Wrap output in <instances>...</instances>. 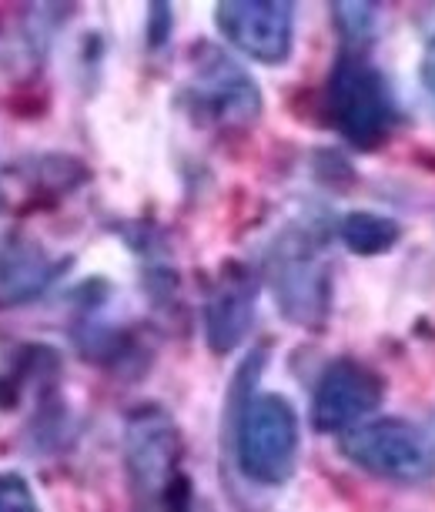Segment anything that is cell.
Returning <instances> with one entry per match:
<instances>
[{"mask_svg":"<svg viewBox=\"0 0 435 512\" xmlns=\"http://www.w3.org/2000/svg\"><path fill=\"white\" fill-rule=\"evenodd\" d=\"M265 282L282 318L302 328L325 325L332 312V275L322 258V238L312 228H288L265 258Z\"/></svg>","mask_w":435,"mask_h":512,"instance_id":"7a4b0ae2","label":"cell"},{"mask_svg":"<svg viewBox=\"0 0 435 512\" xmlns=\"http://www.w3.org/2000/svg\"><path fill=\"white\" fill-rule=\"evenodd\" d=\"M298 412L285 395L261 392L238 405L235 456L238 469L258 486H282L298 462Z\"/></svg>","mask_w":435,"mask_h":512,"instance_id":"3957f363","label":"cell"},{"mask_svg":"<svg viewBox=\"0 0 435 512\" xmlns=\"http://www.w3.org/2000/svg\"><path fill=\"white\" fill-rule=\"evenodd\" d=\"M191 57H195V67H191L188 101L195 104L201 118L221 128H248L251 121H258L261 88L245 67H238L208 41H201Z\"/></svg>","mask_w":435,"mask_h":512,"instance_id":"8992f818","label":"cell"},{"mask_svg":"<svg viewBox=\"0 0 435 512\" xmlns=\"http://www.w3.org/2000/svg\"><path fill=\"white\" fill-rule=\"evenodd\" d=\"M215 24L225 44L255 64L282 67L295 51V7L285 0H225Z\"/></svg>","mask_w":435,"mask_h":512,"instance_id":"52a82bcc","label":"cell"},{"mask_svg":"<svg viewBox=\"0 0 435 512\" xmlns=\"http://www.w3.org/2000/svg\"><path fill=\"white\" fill-rule=\"evenodd\" d=\"M338 238L342 245L359 258H375L392 251L402 241V225L389 215H375V211H348L338 221Z\"/></svg>","mask_w":435,"mask_h":512,"instance_id":"8fae6325","label":"cell"},{"mask_svg":"<svg viewBox=\"0 0 435 512\" xmlns=\"http://www.w3.org/2000/svg\"><path fill=\"white\" fill-rule=\"evenodd\" d=\"M342 456L392 482H425L435 476V442L409 419H369L342 432Z\"/></svg>","mask_w":435,"mask_h":512,"instance_id":"277c9868","label":"cell"},{"mask_svg":"<svg viewBox=\"0 0 435 512\" xmlns=\"http://www.w3.org/2000/svg\"><path fill=\"white\" fill-rule=\"evenodd\" d=\"M181 432L161 405H138L124 422V469L138 502H164L178 479Z\"/></svg>","mask_w":435,"mask_h":512,"instance_id":"5b68a950","label":"cell"},{"mask_svg":"<svg viewBox=\"0 0 435 512\" xmlns=\"http://www.w3.org/2000/svg\"><path fill=\"white\" fill-rule=\"evenodd\" d=\"M174 31V7L171 4H151L148 7V47L161 51L171 41Z\"/></svg>","mask_w":435,"mask_h":512,"instance_id":"9a60e30c","label":"cell"},{"mask_svg":"<svg viewBox=\"0 0 435 512\" xmlns=\"http://www.w3.org/2000/svg\"><path fill=\"white\" fill-rule=\"evenodd\" d=\"M71 258H51L41 241L7 235L0 241V312H14L44 298L67 275Z\"/></svg>","mask_w":435,"mask_h":512,"instance_id":"30bf717a","label":"cell"},{"mask_svg":"<svg viewBox=\"0 0 435 512\" xmlns=\"http://www.w3.org/2000/svg\"><path fill=\"white\" fill-rule=\"evenodd\" d=\"M332 14H335V27L342 34V41L348 51H359L362 44L372 41L375 34V24H379V7L375 4H332Z\"/></svg>","mask_w":435,"mask_h":512,"instance_id":"4fadbf2b","label":"cell"},{"mask_svg":"<svg viewBox=\"0 0 435 512\" xmlns=\"http://www.w3.org/2000/svg\"><path fill=\"white\" fill-rule=\"evenodd\" d=\"M325 118L355 151H379L399 124V104L385 74L362 51L335 57L325 84Z\"/></svg>","mask_w":435,"mask_h":512,"instance_id":"6da1fadb","label":"cell"},{"mask_svg":"<svg viewBox=\"0 0 435 512\" xmlns=\"http://www.w3.org/2000/svg\"><path fill=\"white\" fill-rule=\"evenodd\" d=\"M24 178L37 198H61L67 191H74L77 185L87 181V168L77 158L67 154H44V158H27L24 164Z\"/></svg>","mask_w":435,"mask_h":512,"instance_id":"7c38bea8","label":"cell"},{"mask_svg":"<svg viewBox=\"0 0 435 512\" xmlns=\"http://www.w3.org/2000/svg\"><path fill=\"white\" fill-rule=\"evenodd\" d=\"M0 512H41L31 482L21 472H0Z\"/></svg>","mask_w":435,"mask_h":512,"instance_id":"5bb4252c","label":"cell"},{"mask_svg":"<svg viewBox=\"0 0 435 512\" xmlns=\"http://www.w3.org/2000/svg\"><path fill=\"white\" fill-rule=\"evenodd\" d=\"M385 399V379L359 359L328 362L312 392V422L318 432H348L369 422Z\"/></svg>","mask_w":435,"mask_h":512,"instance_id":"ba28073f","label":"cell"},{"mask_svg":"<svg viewBox=\"0 0 435 512\" xmlns=\"http://www.w3.org/2000/svg\"><path fill=\"white\" fill-rule=\"evenodd\" d=\"M258 275L251 268L228 262L205 302V342L215 355H231L255 328Z\"/></svg>","mask_w":435,"mask_h":512,"instance_id":"9c48e42d","label":"cell"},{"mask_svg":"<svg viewBox=\"0 0 435 512\" xmlns=\"http://www.w3.org/2000/svg\"><path fill=\"white\" fill-rule=\"evenodd\" d=\"M419 81H422L425 94L435 101V37L425 44V54H422V64H419Z\"/></svg>","mask_w":435,"mask_h":512,"instance_id":"2e32d148","label":"cell"}]
</instances>
